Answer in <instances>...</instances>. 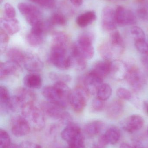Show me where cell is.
I'll return each mask as SVG.
<instances>
[{"label":"cell","instance_id":"44dd1931","mask_svg":"<svg viewBox=\"0 0 148 148\" xmlns=\"http://www.w3.org/2000/svg\"><path fill=\"white\" fill-rule=\"evenodd\" d=\"M109 43L114 56H119L123 53L125 49V44L119 31H114L111 33Z\"/></svg>","mask_w":148,"mask_h":148},{"label":"cell","instance_id":"484cf974","mask_svg":"<svg viewBox=\"0 0 148 148\" xmlns=\"http://www.w3.org/2000/svg\"><path fill=\"white\" fill-rule=\"evenodd\" d=\"M2 28L10 35H13L18 33L21 29L20 23L15 18H3L1 19Z\"/></svg>","mask_w":148,"mask_h":148},{"label":"cell","instance_id":"c3c4849f","mask_svg":"<svg viewBox=\"0 0 148 148\" xmlns=\"http://www.w3.org/2000/svg\"><path fill=\"white\" fill-rule=\"evenodd\" d=\"M143 107L145 112L148 115V101H145L143 102Z\"/></svg>","mask_w":148,"mask_h":148},{"label":"cell","instance_id":"5bb4252c","mask_svg":"<svg viewBox=\"0 0 148 148\" xmlns=\"http://www.w3.org/2000/svg\"><path fill=\"white\" fill-rule=\"evenodd\" d=\"M47 33L43 21L40 26L32 28L27 35L26 40L30 46L38 47L44 42L45 35Z\"/></svg>","mask_w":148,"mask_h":148},{"label":"cell","instance_id":"5b68a950","mask_svg":"<svg viewBox=\"0 0 148 148\" xmlns=\"http://www.w3.org/2000/svg\"><path fill=\"white\" fill-rule=\"evenodd\" d=\"M125 62L128 69L126 78L128 82L135 92H140L146 83L145 77L134 62L130 61Z\"/></svg>","mask_w":148,"mask_h":148},{"label":"cell","instance_id":"d6a6232c","mask_svg":"<svg viewBox=\"0 0 148 148\" xmlns=\"http://www.w3.org/2000/svg\"><path fill=\"white\" fill-rule=\"evenodd\" d=\"M98 52L103 60H109L114 56L109 42H104L98 47Z\"/></svg>","mask_w":148,"mask_h":148},{"label":"cell","instance_id":"4dcf8cb0","mask_svg":"<svg viewBox=\"0 0 148 148\" xmlns=\"http://www.w3.org/2000/svg\"><path fill=\"white\" fill-rule=\"evenodd\" d=\"M42 79L39 75L31 73L25 76L23 79V83L28 88L38 89L42 85Z\"/></svg>","mask_w":148,"mask_h":148},{"label":"cell","instance_id":"816d5d0a","mask_svg":"<svg viewBox=\"0 0 148 148\" xmlns=\"http://www.w3.org/2000/svg\"><path fill=\"white\" fill-rule=\"evenodd\" d=\"M139 1H146V0H139Z\"/></svg>","mask_w":148,"mask_h":148},{"label":"cell","instance_id":"f35d334b","mask_svg":"<svg viewBox=\"0 0 148 148\" xmlns=\"http://www.w3.org/2000/svg\"><path fill=\"white\" fill-rule=\"evenodd\" d=\"M116 95L122 100L131 101L133 99V95L131 92L125 88H119L116 90Z\"/></svg>","mask_w":148,"mask_h":148},{"label":"cell","instance_id":"9f6ffc18","mask_svg":"<svg viewBox=\"0 0 148 148\" xmlns=\"http://www.w3.org/2000/svg\"><path fill=\"white\" fill-rule=\"evenodd\" d=\"M120 1H124V0H120Z\"/></svg>","mask_w":148,"mask_h":148},{"label":"cell","instance_id":"83f0119b","mask_svg":"<svg viewBox=\"0 0 148 148\" xmlns=\"http://www.w3.org/2000/svg\"><path fill=\"white\" fill-rule=\"evenodd\" d=\"M70 43V39L66 33L57 32L53 34L51 46L61 47L68 49Z\"/></svg>","mask_w":148,"mask_h":148},{"label":"cell","instance_id":"9c48e42d","mask_svg":"<svg viewBox=\"0 0 148 148\" xmlns=\"http://www.w3.org/2000/svg\"><path fill=\"white\" fill-rule=\"evenodd\" d=\"M103 79L90 71L80 78L79 85L84 88L89 95H96L99 87L103 83Z\"/></svg>","mask_w":148,"mask_h":148},{"label":"cell","instance_id":"7402d4cb","mask_svg":"<svg viewBox=\"0 0 148 148\" xmlns=\"http://www.w3.org/2000/svg\"><path fill=\"white\" fill-rule=\"evenodd\" d=\"M105 124L101 121H95L87 123L83 128V135L88 138H93L101 134Z\"/></svg>","mask_w":148,"mask_h":148},{"label":"cell","instance_id":"7dc6e473","mask_svg":"<svg viewBox=\"0 0 148 148\" xmlns=\"http://www.w3.org/2000/svg\"><path fill=\"white\" fill-rule=\"evenodd\" d=\"M71 3L76 7H80L82 4L83 0H70Z\"/></svg>","mask_w":148,"mask_h":148},{"label":"cell","instance_id":"836d02e7","mask_svg":"<svg viewBox=\"0 0 148 148\" xmlns=\"http://www.w3.org/2000/svg\"><path fill=\"white\" fill-rule=\"evenodd\" d=\"M53 25L65 26L67 24V19L63 14L54 13L52 14L49 20Z\"/></svg>","mask_w":148,"mask_h":148},{"label":"cell","instance_id":"6da1fadb","mask_svg":"<svg viewBox=\"0 0 148 148\" xmlns=\"http://www.w3.org/2000/svg\"><path fill=\"white\" fill-rule=\"evenodd\" d=\"M71 90L67 83L56 82L52 86L44 87L42 94L47 101L63 108H67Z\"/></svg>","mask_w":148,"mask_h":148},{"label":"cell","instance_id":"9a60e30c","mask_svg":"<svg viewBox=\"0 0 148 148\" xmlns=\"http://www.w3.org/2000/svg\"><path fill=\"white\" fill-rule=\"evenodd\" d=\"M13 97L21 108L26 104L35 103L36 99V95L33 91L23 88L17 89Z\"/></svg>","mask_w":148,"mask_h":148},{"label":"cell","instance_id":"7c38bea8","mask_svg":"<svg viewBox=\"0 0 148 148\" xmlns=\"http://www.w3.org/2000/svg\"><path fill=\"white\" fill-rule=\"evenodd\" d=\"M101 26L106 31H114L117 25L116 16V10L111 7H106L101 14Z\"/></svg>","mask_w":148,"mask_h":148},{"label":"cell","instance_id":"ac0fdd59","mask_svg":"<svg viewBox=\"0 0 148 148\" xmlns=\"http://www.w3.org/2000/svg\"><path fill=\"white\" fill-rule=\"evenodd\" d=\"M144 120L140 115L134 114L127 117L122 123L123 129L126 132L133 133L143 127Z\"/></svg>","mask_w":148,"mask_h":148},{"label":"cell","instance_id":"ffe728a7","mask_svg":"<svg viewBox=\"0 0 148 148\" xmlns=\"http://www.w3.org/2000/svg\"><path fill=\"white\" fill-rule=\"evenodd\" d=\"M70 50V56L72 61V67L79 71L84 70L87 67V59L80 52L76 43L71 46Z\"/></svg>","mask_w":148,"mask_h":148},{"label":"cell","instance_id":"8992f818","mask_svg":"<svg viewBox=\"0 0 148 148\" xmlns=\"http://www.w3.org/2000/svg\"><path fill=\"white\" fill-rule=\"evenodd\" d=\"M89 95L84 88L78 85L70 91L69 97V103L75 112L81 113L87 105Z\"/></svg>","mask_w":148,"mask_h":148},{"label":"cell","instance_id":"db71d44e","mask_svg":"<svg viewBox=\"0 0 148 148\" xmlns=\"http://www.w3.org/2000/svg\"><path fill=\"white\" fill-rule=\"evenodd\" d=\"M147 134H148V127H147Z\"/></svg>","mask_w":148,"mask_h":148},{"label":"cell","instance_id":"f5cc1de1","mask_svg":"<svg viewBox=\"0 0 148 148\" xmlns=\"http://www.w3.org/2000/svg\"><path fill=\"white\" fill-rule=\"evenodd\" d=\"M3 1V0H0V2H1V3H2Z\"/></svg>","mask_w":148,"mask_h":148},{"label":"cell","instance_id":"2e32d148","mask_svg":"<svg viewBox=\"0 0 148 148\" xmlns=\"http://www.w3.org/2000/svg\"><path fill=\"white\" fill-rule=\"evenodd\" d=\"M120 137L121 133L119 129L115 126H111L103 134L100 136L98 144L104 148L108 144H116L120 140Z\"/></svg>","mask_w":148,"mask_h":148},{"label":"cell","instance_id":"e0dca14e","mask_svg":"<svg viewBox=\"0 0 148 148\" xmlns=\"http://www.w3.org/2000/svg\"><path fill=\"white\" fill-rule=\"evenodd\" d=\"M23 66L29 72L34 73L41 72L43 68V62L40 57L31 53H25Z\"/></svg>","mask_w":148,"mask_h":148},{"label":"cell","instance_id":"603a6c76","mask_svg":"<svg viewBox=\"0 0 148 148\" xmlns=\"http://www.w3.org/2000/svg\"><path fill=\"white\" fill-rule=\"evenodd\" d=\"M124 111V104L120 100L112 101L107 107L106 114L111 119H117L121 116Z\"/></svg>","mask_w":148,"mask_h":148},{"label":"cell","instance_id":"7bdbcfd3","mask_svg":"<svg viewBox=\"0 0 148 148\" xmlns=\"http://www.w3.org/2000/svg\"><path fill=\"white\" fill-rule=\"evenodd\" d=\"M4 12L6 16L9 18H14L16 12L15 9L9 3H6L4 6Z\"/></svg>","mask_w":148,"mask_h":148},{"label":"cell","instance_id":"f1b7e54d","mask_svg":"<svg viewBox=\"0 0 148 148\" xmlns=\"http://www.w3.org/2000/svg\"><path fill=\"white\" fill-rule=\"evenodd\" d=\"M25 55V52L16 47L10 49L7 53L8 60L16 63L20 66H23Z\"/></svg>","mask_w":148,"mask_h":148},{"label":"cell","instance_id":"8d00e7d4","mask_svg":"<svg viewBox=\"0 0 148 148\" xmlns=\"http://www.w3.org/2000/svg\"><path fill=\"white\" fill-rule=\"evenodd\" d=\"M130 33L134 39L135 41L146 40V36L144 31L141 28L134 26L130 29Z\"/></svg>","mask_w":148,"mask_h":148},{"label":"cell","instance_id":"30bf717a","mask_svg":"<svg viewBox=\"0 0 148 148\" xmlns=\"http://www.w3.org/2000/svg\"><path fill=\"white\" fill-rule=\"evenodd\" d=\"M94 37L90 33H84L78 37L76 44L83 55L87 60L92 59L94 54Z\"/></svg>","mask_w":148,"mask_h":148},{"label":"cell","instance_id":"74e56055","mask_svg":"<svg viewBox=\"0 0 148 148\" xmlns=\"http://www.w3.org/2000/svg\"><path fill=\"white\" fill-rule=\"evenodd\" d=\"M50 77L52 80L56 82H61L67 83L70 82L71 77L68 75L65 74L58 73H52L50 74Z\"/></svg>","mask_w":148,"mask_h":148},{"label":"cell","instance_id":"ee69618b","mask_svg":"<svg viewBox=\"0 0 148 148\" xmlns=\"http://www.w3.org/2000/svg\"><path fill=\"white\" fill-rule=\"evenodd\" d=\"M137 16L143 20H148V4L140 6L136 11Z\"/></svg>","mask_w":148,"mask_h":148},{"label":"cell","instance_id":"f546056e","mask_svg":"<svg viewBox=\"0 0 148 148\" xmlns=\"http://www.w3.org/2000/svg\"><path fill=\"white\" fill-rule=\"evenodd\" d=\"M96 18L95 12L93 10H90L79 15L76 19V22L81 27H85L93 23Z\"/></svg>","mask_w":148,"mask_h":148},{"label":"cell","instance_id":"4316f807","mask_svg":"<svg viewBox=\"0 0 148 148\" xmlns=\"http://www.w3.org/2000/svg\"><path fill=\"white\" fill-rule=\"evenodd\" d=\"M111 62L107 60L96 62L92 68V72L103 79L109 75Z\"/></svg>","mask_w":148,"mask_h":148},{"label":"cell","instance_id":"11a10c76","mask_svg":"<svg viewBox=\"0 0 148 148\" xmlns=\"http://www.w3.org/2000/svg\"><path fill=\"white\" fill-rule=\"evenodd\" d=\"M67 148H71L69 147H68Z\"/></svg>","mask_w":148,"mask_h":148},{"label":"cell","instance_id":"8fae6325","mask_svg":"<svg viewBox=\"0 0 148 148\" xmlns=\"http://www.w3.org/2000/svg\"><path fill=\"white\" fill-rule=\"evenodd\" d=\"M10 126L12 134L17 137L26 136L31 129L29 123L23 116H14L11 119Z\"/></svg>","mask_w":148,"mask_h":148},{"label":"cell","instance_id":"7a4b0ae2","mask_svg":"<svg viewBox=\"0 0 148 148\" xmlns=\"http://www.w3.org/2000/svg\"><path fill=\"white\" fill-rule=\"evenodd\" d=\"M22 115L29 123L30 127L36 130H40L45 125V114L41 108L35 103L26 104L21 108Z\"/></svg>","mask_w":148,"mask_h":148},{"label":"cell","instance_id":"52a82bcc","mask_svg":"<svg viewBox=\"0 0 148 148\" xmlns=\"http://www.w3.org/2000/svg\"><path fill=\"white\" fill-rule=\"evenodd\" d=\"M18 8L20 13L25 17L28 23L32 28L40 25L43 21L40 10L32 4L20 3L18 4Z\"/></svg>","mask_w":148,"mask_h":148},{"label":"cell","instance_id":"60d3db41","mask_svg":"<svg viewBox=\"0 0 148 148\" xmlns=\"http://www.w3.org/2000/svg\"><path fill=\"white\" fill-rule=\"evenodd\" d=\"M104 101L96 97L93 100L91 104V109L94 112H98L102 111L105 108Z\"/></svg>","mask_w":148,"mask_h":148},{"label":"cell","instance_id":"d590c367","mask_svg":"<svg viewBox=\"0 0 148 148\" xmlns=\"http://www.w3.org/2000/svg\"><path fill=\"white\" fill-rule=\"evenodd\" d=\"M11 140L8 133L4 130H0V148H7L10 146Z\"/></svg>","mask_w":148,"mask_h":148},{"label":"cell","instance_id":"4fadbf2b","mask_svg":"<svg viewBox=\"0 0 148 148\" xmlns=\"http://www.w3.org/2000/svg\"><path fill=\"white\" fill-rule=\"evenodd\" d=\"M115 10L118 26H129L136 23V16L129 9L123 6H118Z\"/></svg>","mask_w":148,"mask_h":148},{"label":"cell","instance_id":"ab89813d","mask_svg":"<svg viewBox=\"0 0 148 148\" xmlns=\"http://www.w3.org/2000/svg\"><path fill=\"white\" fill-rule=\"evenodd\" d=\"M135 46L140 53L148 56V42L146 40L135 41Z\"/></svg>","mask_w":148,"mask_h":148},{"label":"cell","instance_id":"cb8c5ba5","mask_svg":"<svg viewBox=\"0 0 148 148\" xmlns=\"http://www.w3.org/2000/svg\"><path fill=\"white\" fill-rule=\"evenodd\" d=\"M9 92L7 88L0 87V109L1 112L9 113L14 112Z\"/></svg>","mask_w":148,"mask_h":148},{"label":"cell","instance_id":"f6af8a7d","mask_svg":"<svg viewBox=\"0 0 148 148\" xmlns=\"http://www.w3.org/2000/svg\"><path fill=\"white\" fill-rule=\"evenodd\" d=\"M21 148H42L41 146L32 142L24 141L22 143Z\"/></svg>","mask_w":148,"mask_h":148},{"label":"cell","instance_id":"d6986e66","mask_svg":"<svg viewBox=\"0 0 148 148\" xmlns=\"http://www.w3.org/2000/svg\"><path fill=\"white\" fill-rule=\"evenodd\" d=\"M128 69L126 62L120 60H115L111 62L109 75L116 81H122L126 78Z\"/></svg>","mask_w":148,"mask_h":148},{"label":"cell","instance_id":"3957f363","mask_svg":"<svg viewBox=\"0 0 148 148\" xmlns=\"http://www.w3.org/2000/svg\"><path fill=\"white\" fill-rule=\"evenodd\" d=\"M62 138L71 148H86L84 135L80 127L75 123L70 122L61 133Z\"/></svg>","mask_w":148,"mask_h":148},{"label":"cell","instance_id":"1f68e13d","mask_svg":"<svg viewBox=\"0 0 148 148\" xmlns=\"http://www.w3.org/2000/svg\"><path fill=\"white\" fill-rule=\"evenodd\" d=\"M112 90L110 85L107 84L103 83L96 92V96L102 101L107 100L112 95Z\"/></svg>","mask_w":148,"mask_h":148},{"label":"cell","instance_id":"e575fe53","mask_svg":"<svg viewBox=\"0 0 148 148\" xmlns=\"http://www.w3.org/2000/svg\"><path fill=\"white\" fill-rule=\"evenodd\" d=\"M9 41V34L1 28L0 29V51L1 53L5 52Z\"/></svg>","mask_w":148,"mask_h":148},{"label":"cell","instance_id":"d4e9b609","mask_svg":"<svg viewBox=\"0 0 148 148\" xmlns=\"http://www.w3.org/2000/svg\"><path fill=\"white\" fill-rule=\"evenodd\" d=\"M20 66L14 62L10 61L0 63V78L4 80L10 76L14 75L17 73Z\"/></svg>","mask_w":148,"mask_h":148},{"label":"cell","instance_id":"f907efd6","mask_svg":"<svg viewBox=\"0 0 148 148\" xmlns=\"http://www.w3.org/2000/svg\"><path fill=\"white\" fill-rule=\"evenodd\" d=\"M7 148H21L20 147H18V146H17V145H15V144H12L11 143L10 144V146L9 147H8Z\"/></svg>","mask_w":148,"mask_h":148},{"label":"cell","instance_id":"ba28073f","mask_svg":"<svg viewBox=\"0 0 148 148\" xmlns=\"http://www.w3.org/2000/svg\"><path fill=\"white\" fill-rule=\"evenodd\" d=\"M40 108L45 114L52 119L59 120L63 122L69 121L70 120V116L64 111V109L48 101L41 103Z\"/></svg>","mask_w":148,"mask_h":148},{"label":"cell","instance_id":"bcb514c9","mask_svg":"<svg viewBox=\"0 0 148 148\" xmlns=\"http://www.w3.org/2000/svg\"><path fill=\"white\" fill-rule=\"evenodd\" d=\"M148 56L143 57L142 59V63L144 69L148 73Z\"/></svg>","mask_w":148,"mask_h":148},{"label":"cell","instance_id":"277c9868","mask_svg":"<svg viewBox=\"0 0 148 148\" xmlns=\"http://www.w3.org/2000/svg\"><path fill=\"white\" fill-rule=\"evenodd\" d=\"M68 49L61 47L51 46L49 57L50 63L61 70H67L72 67L70 56L67 54Z\"/></svg>","mask_w":148,"mask_h":148},{"label":"cell","instance_id":"681fc988","mask_svg":"<svg viewBox=\"0 0 148 148\" xmlns=\"http://www.w3.org/2000/svg\"><path fill=\"white\" fill-rule=\"evenodd\" d=\"M119 148H133L131 147L129 144L126 143H122L121 144Z\"/></svg>","mask_w":148,"mask_h":148},{"label":"cell","instance_id":"b9f144b4","mask_svg":"<svg viewBox=\"0 0 148 148\" xmlns=\"http://www.w3.org/2000/svg\"><path fill=\"white\" fill-rule=\"evenodd\" d=\"M34 3L47 9H52L55 5V0H30Z\"/></svg>","mask_w":148,"mask_h":148}]
</instances>
